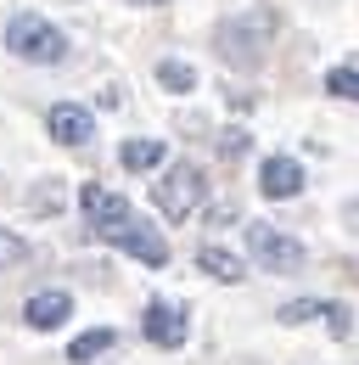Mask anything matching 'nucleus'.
Masks as SVG:
<instances>
[{
    "instance_id": "obj_1",
    "label": "nucleus",
    "mask_w": 359,
    "mask_h": 365,
    "mask_svg": "<svg viewBox=\"0 0 359 365\" xmlns=\"http://www.w3.org/2000/svg\"><path fill=\"white\" fill-rule=\"evenodd\" d=\"M6 51H11L17 62L51 68V62L68 56V34H62L51 17H40V11H17V17L6 23Z\"/></svg>"
},
{
    "instance_id": "obj_2",
    "label": "nucleus",
    "mask_w": 359,
    "mask_h": 365,
    "mask_svg": "<svg viewBox=\"0 0 359 365\" xmlns=\"http://www.w3.org/2000/svg\"><path fill=\"white\" fill-rule=\"evenodd\" d=\"M247 253H253V264L269 275H292L303 270V259H309V247L298 242V236H286L281 225H269V220H247Z\"/></svg>"
},
{
    "instance_id": "obj_3",
    "label": "nucleus",
    "mask_w": 359,
    "mask_h": 365,
    "mask_svg": "<svg viewBox=\"0 0 359 365\" xmlns=\"http://www.w3.org/2000/svg\"><path fill=\"white\" fill-rule=\"evenodd\" d=\"M202 197H208V180H202V169L197 163H169L163 169V180H152V202H157V214L163 220H191L197 208H202Z\"/></svg>"
},
{
    "instance_id": "obj_4",
    "label": "nucleus",
    "mask_w": 359,
    "mask_h": 365,
    "mask_svg": "<svg viewBox=\"0 0 359 365\" xmlns=\"http://www.w3.org/2000/svg\"><path fill=\"white\" fill-rule=\"evenodd\" d=\"M79 208H85L90 230L107 236V242L135 220V214H130V197H124V191H107V185H85V191H79Z\"/></svg>"
},
{
    "instance_id": "obj_5",
    "label": "nucleus",
    "mask_w": 359,
    "mask_h": 365,
    "mask_svg": "<svg viewBox=\"0 0 359 365\" xmlns=\"http://www.w3.org/2000/svg\"><path fill=\"white\" fill-rule=\"evenodd\" d=\"M264 17L253 23V17H230V23H219V56L230 62V68H253L259 56H264Z\"/></svg>"
},
{
    "instance_id": "obj_6",
    "label": "nucleus",
    "mask_w": 359,
    "mask_h": 365,
    "mask_svg": "<svg viewBox=\"0 0 359 365\" xmlns=\"http://www.w3.org/2000/svg\"><path fill=\"white\" fill-rule=\"evenodd\" d=\"M140 331H146V343H157V349H180V343L191 337L185 304H175V298H152V304H146V320H140Z\"/></svg>"
},
{
    "instance_id": "obj_7",
    "label": "nucleus",
    "mask_w": 359,
    "mask_h": 365,
    "mask_svg": "<svg viewBox=\"0 0 359 365\" xmlns=\"http://www.w3.org/2000/svg\"><path fill=\"white\" fill-rule=\"evenodd\" d=\"M259 191H264L269 202H292V197L303 191V163L286 158V152L264 158V163H259Z\"/></svg>"
},
{
    "instance_id": "obj_8",
    "label": "nucleus",
    "mask_w": 359,
    "mask_h": 365,
    "mask_svg": "<svg viewBox=\"0 0 359 365\" xmlns=\"http://www.w3.org/2000/svg\"><path fill=\"white\" fill-rule=\"evenodd\" d=\"M130 259H140V264H152V270H163L169 264V242H163V230L157 225H146V220H130V225L113 236Z\"/></svg>"
},
{
    "instance_id": "obj_9",
    "label": "nucleus",
    "mask_w": 359,
    "mask_h": 365,
    "mask_svg": "<svg viewBox=\"0 0 359 365\" xmlns=\"http://www.w3.org/2000/svg\"><path fill=\"white\" fill-rule=\"evenodd\" d=\"M51 135L62 140V146H90L95 140V113H90L85 101H56L51 107Z\"/></svg>"
},
{
    "instance_id": "obj_10",
    "label": "nucleus",
    "mask_w": 359,
    "mask_h": 365,
    "mask_svg": "<svg viewBox=\"0 0 359 365\" xmlns=\"http://www.w3.org/2000/svg\"><path fill=\"white\" fill-rule=\"evenodd\" d=\"M68 315H73V298H68V292H34V298L23 304V320H28L34 331H56Z\"/></svg>"
},
{
    "instance_id": "obj_11",
    "label": "nucleus",
    "mask_w": 359,
    "mask_h": 365,
    "mask_svg": "<svg viewBox=\"0 0 359 365\" xmlns=\"http://www.w3.org/2000/svg\"><path fill=\"white\" fill-rule=\"evenodd\" d=\"M197 270L214 275V281H224V287H236V281L247 275V264H241L230 247H219V242H202V247H197Z\"/></svg>"
},
{
    "instance_id": "obj_12",
    "label": "nucleus",
    "mask_w": 359,
    "mask_h": 365,
    "mask_svg": "<svg viewBox=\"0 0 359 365\" xmlns=\"http://www.w3.org/2000/svg\"><path fill=\"white\" fill-rule=\"evenodd\" d=\"M113 343H118V331H113V326H90V331H79V337H73L68 360H73V365H90L95 354H107Z\"/></svg>"
},
{
    "instance_id": "obj_13",
    "label": "nucleus",
    "mask_w": 359,
    "mask_h": 365,
    "mask_svg": "<svg viewBox=\"0 0 359 365\" xmlns=\"http://www.w3.org/2000/svg\"><path fill=\"white\" fill-rule=\"evenodd\" d=\"M157 85H163L169 96H191L197 91V68L180 62V56H163V62H157Z\"/></svg>"
},
{
    "instance_id": "obj_14",
    "label": "nucleus",
    "mask_w": 359,
    "mask_h": 365,
    "mask_svg": "<svg viewBox=\"0 0 359 365\" xmlns=\"http://www.w3.org/2000/svg\"><path fill=\"white\" fill-rule=\"evenodd\" d=\"M118 158H124V169H130V175H146V169H163V140H130V146H124Z\"/></svg>"
},
{
    "instance_id": "obj_15",
    "label": "nucleus",
    "mask_w": 359,
    "mask_h": 365,
    "mask_svg": "<svg viewBox=\"0 0 359 365\" xmlns=\"http://www.w3.org/2000/svg\"><path fill=\"white\" fill-rule=\"evenodd\" d=\"M326 309H331V304H320V298H292V304L275 309V320H281V326H309V320L326 315Z\"/></svg>"
},
{
    "instance_id": "obj_16",
    "label": "nucleus",
    "mask_w": 359,
    "mask_h": 365,
    "mask_svg": "<svg viewBox=\"0 0 359 365\" xmlns=\"http://www.w3.org/2000/svg\"><path fill=\"white\" fill-rule=\"evenodd\" d=\"M17 264H28V242L17 230H0V275L17 270Z\"/></svg>"
},
{
    "instance_id": "obj_17",
    "label": "nucleus",
    "mask_w": 359,
    "mask_h": 365,
    "mask_svg": "<svg viewBox=\"0 0 359 365\" xmlns=\"http://www.w3.org/2000/svg\"><path fill=\"white\" fill-rule=\"evenodd\" d=\"M326 91L337 101H359V68H331L326 73Z\"/></svg>"
},
{
    "instance_id": "obj_18",
    "label": "nucleus",
    "mask_w": 359,
    "mask_h": 365,
    "mask_svg": "<svg viewBox=\"0 0 359 365\" xmlns=\"http://www.w3.org/2000/svg\"><path fill=\"white\" fill-rule=\"evenodd\" d=\"M326 331H331V337H348V331H354V315H348L343 304H331V309H326Z\"/></svg>"
},
{
    "instance_id": "obj_19",
    "label": "nucleus",
    "mask_w": 359,
    "mask_h": 365,
    "mask_svg": "<svg viewBox=\"0 0 359 365\" xmlns=\"http://www.w3.org/2000/svg\"><path fill=\"white\" fill-rule=\"evenodd\" d=\"M348 225L359 230V197H354V202H348Z\"/></svg>"
},
{
    "instance_id": "obj_20",
    "label": "nucleus",
    "mask_w": 359,
    "mask_h": 365,
    "mask_svg": "<svg viewBox=\"0 0 359 365\" xmlns=\"http://www.w3.org/2000/svg\"><path fill=\"white\" fill-rule=\"evenodd\" d=\"M135 6H157V0H135Z\"/></svg>"
}]
</instances>
